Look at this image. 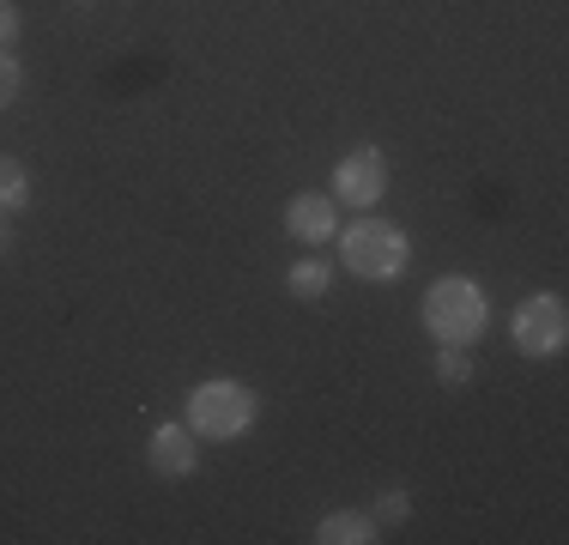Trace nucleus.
Returning a JSON list of instances; mask_svg holds the SVG:
<instances>
[{"label":"nucleus","instance_id":"1","mask_svg":"<svg viewBox=\"0 0 569 545\" xmlns=\"http://www.w3.org/2000/svg\"><path fill=\"white\" fill-rule=\"evenodd\" d=\"M425 327L437 346H472V339L485 334V321H491V297H485V285H472L467 272H449V279H437L425 291Z\"/></svg>","mask_w":569,"mask_h":545},{"label":"nucleus","instance_id":"2","mask_svg":"<svg viewBox=\"0 0 569 545\" xmlns=\"http://www.w3.org/2000/svg\"><path fill=\"white\" fill-rule=\"evenodd\" d=\"M254 418H261V394L237 376H212L188 394V430L207 443H237V436H249Z\"/></svg>","mask_w":569,"mask_h":545},{"label":"nucleus","instance_id":"3","mask_svg":"<svg viewBox=\"0 0 569 545\" xmlns=\"http://www.w3.org/2000/svg\"><path fill=\"white\" fill-rule=\"evenodd\" d=\"M340 261L346 272H358V279H400L406 261H412V242H406L400 225H388V218H358V225L340 230Z\"/></svg>","mask_w":569,"mask_h":545},{"label":"nucleus","instance_id":"4","mask_svg":"<svg viewBox=\"0 0 569 545\" xmlns=\"http://www.w3.org/2000/svg\"><path fill=\"white\" fill-rule=\"evenodd\" d=\"M515 351L521 358H558L563 339H569V304L551 291H533L521 309H515V327H509Z\"/></svg>","mask_w":569,"mask_h":545},{"label":"nucleus","instance_id":"5","mask_svg":"<svg viewBox=\"0 0 569 545\" xmlns=\"http://www.w3.org/2000/svg\"><path fill=\"white\" fill-rule=\"evenodd\" d=\"M333 195L346 200V207L370 212L376 200L388 195V158L376 152V146H358V152H346L333 164Z\"/></svg>","mask_w":569,"mask_h":545},{"label":"nucleus","instance_id":"6","mask_svg":"<svg viewBox=\"0 0 569 545\" xmlns=\"http://www.w3.org/2000/svg\"><path fill=\"white\" fill-rule=\"evenodd\" d=\"M284 230H291V242L321 249V242L340 237V200L333 195H297L291 207H284Z\"/></svg>","mask_w":569,"mask_h":545},{"label":"nucleus","instance_id":"7","mask_svg":"<svg viewBox=\"0 0 569 545\" xmlns=\"http://www.w3.org/2000/svg\"><path fill=\"white\" fill-rule=\"evenodd\" d=\"M200 467V436L182 425H158L152 430V473H164V479H188V473Z\"/></svg>","mask_w":569,"mask_h":545},{"label":"nucleus","instance_id":"8","mask_svg":"<svg viewBox=\"0 0 569 545\" xmlns=\"http://www.w3.org/2000/svg\"><path fill=\"white\" fill-rule=\"evenodd\" d=\"M316 539H321V545H370V539H376V515H363V509H333V515H321Z\"/></svg>","mask_w":569,"mask_h":545},{"label":"nucleus","instance_id":"9","mask_svg":"<svg viewBox=\"0 0 569 545\" xmlns=\"http://www.w3.org/2000/svg\"><path fill=\"white\" fill-rule=\"evenodd\" d=\"M284 285H291V297L316 304V297L333 285V261H328V255H309V261H297V267H291V279H284Z\"/></svg>","mask_w":569,"mask_h":545},{"label":"nucleus","instance_id":"10","mask_svg":"<svg viewBox=\"0 0 569 545\" xmlns=\"http://www.w3.org/2000/svg\"><path fill=\"white\" fill-rule=\"evenodd\" d=\"M31 200V176H24L19 158H0V218H12Z\"/></svg>","mask_w":569,"mask_h":545},{"label":"nucleus","instance_id":"11","mask_svg":"<svg viewBox=\"0 0 569 545\" xmlns=\"http://www.w3.org/2000/svg\"><path fill=\"white\" fill-rule=\"evenodd\" d=\"M437 376L455 382V388H460V382H472V351L467 346H442L437 351Z\"/></svg>","mask_w":569,"mask_h":545},{"label":"nucleus","instance_id":"12","mask_svg":"<svg viewBox=\"0 0 569 545\" xmlns=\"http://www.w3.org/2000/svg\"><path fill=\"white\" fill-rule=\"evenodd\" d=\"M406 515H412V497H406L400 485H388L382 497H376V522H388V527H395V522H406Z\"/></svg>","mask_w":569,"mask_h":545},{"label":"nucleus","instance_id":"13","mask_svg":"<svg viewBox=\"0 0 569 545\" xmlns=\"http://www.w3.org/2000/svg\"><path fill=\"white\" fill-rule=\"evenodd\" d=\"M19 86H24L19 61H12V49H0V109H7L12 98H19Z\"/></svg>","mask_w":569,"mask_h":545},{"label":"nucleus","instance_id":"14","mask_svg":"<svg viewBox=\"0 0 569 545\" xmlns=\"http://www.w3.org/2000/svg\"><path fill=\"white\" fill-rule=\"evenodd\" d=\"M19 0H0V49H12V43H19Z\"/></svg>","mask_w":569,"mask_h":545},{"label":"nucleus","instance_id":"15","mask_svg":"<svg viewBox=\"0 0 569 545\" xmlns=\"http://www.w3.org/2000/svg\"><path fill=\"white\" fill-rule=\"evenodd\" d=\"M7 249H12V225L0 218V255H7Z\"/></svg>","mask_w":569,"mask_h":545}]
</instances>
